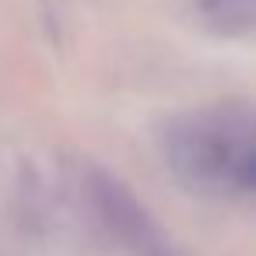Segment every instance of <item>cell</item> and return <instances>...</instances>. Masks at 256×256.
<instances>
[{
	"mask_svg": "<svg viewBox=\"0 0 256 256\" xmlns=\"http://www.w3.org/2000/svg\"><path fill=\"white\" fill-rule=\"evenodd\" d=\"M88 196H92L102 224L120 242H126L134 252H140V256H168V242H165L162 228L151 221V214L140 207V200H134L126 193V186H120L112 176L92 172Z\"/></svg>",
	"mask_w": 256,
	"mask_h": 256,
	"instance_id": "2",
	"label": "cell"
},
{
	"mask_svg": "<svg viewBox=\"0 0 256 256\" xmlns=\"http://www.w3.org/2000/svg\"><path fill=\"white\" fill-rule=\"evenodd\" d=\"M168 168L196 193L256 204V116L193 112L165 130Z\"/></svg>",
	"mask_w": 256,
	"mask_h": 256,
	"instance_id": "1",
	"label": "cell"
}]
</instances>
